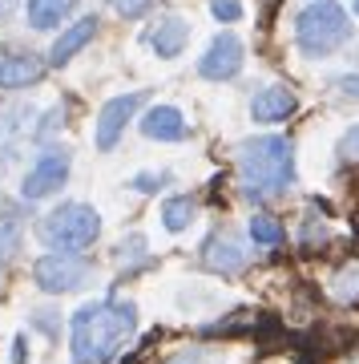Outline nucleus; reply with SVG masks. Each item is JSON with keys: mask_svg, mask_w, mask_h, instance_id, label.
<instances>
[{"mask_svg": "<svg viewBox=\"0 0 359 364\" xmlns=\"http://www.w3.org/2000/svg\"><path fill=\"white\" fill-rule=\"evenodd\" d=\"M93 37H97V16H85V21H77V25H69L61 37L53 41L49 61H53V65H69V61H73V57H77Z\"/></svg>", "mask_w": 359, "mask_h": 364, "instance_id": "14", "label": "nucleus"}, {"mask_svg": "<svg viewBox=\"0 0 359 364\" xmlns=\"http://www.w3.org/2000/svg\"><path fill=\"white\" fill-rule=\"evenodd\" d=\"M37 235L53 251H81L101 235V215L85 203H65L37 223Z\"/></svg>", "mask_w": 359, "mask_h": 364, "instance_id": "4", "label": "nucleus"}, {"mask_svg": "<svg viewBox=\"0 0 359 364\" xmlns=\"http://www.w3.org/2000/svg\"><path fill=\"white\" fill-rule=\"evenodd\" d=\"M9 9H13V0H0V21L9 16Z\"/></svg>", "mask_w": 359, "mask_h": 364, "instance_id": "28", "label": "nucleus"}, {"mask_svg": "<svg viewBox=\"0 0 359 364\" xmlns=\"http://www.w3.org/2000/svg\"><path fill=\"white\" fill-rule=\"evenodd\" d=\"M138 332V308L121 299H97L73 316V364H109Z\"/></svg>", "mask_w": 359, "mask_h": 364, "instance_id": "1", "label": "nucleus"}, {"mask_svg": "<svg viewBox=\"0 0 359 364\" xmlns=\"http://www.w3.org/2000/svg\"><path fill=\"white\" fill-rule=\"evenodd\" d=\"M351 9H355V16H359V0H351Z\"/></svg>", "mask_w": 359, "mask_h": 364, "instance_id": "29", "label": "nucleus"}, {"mask_svg": "<svg viewBox=\"0 0 359 364\" xmlns=\"http://www.w3.org/2000/svg\"><path fill=\"white\" fill-rule=\"evenodd\" d=\"M77 9V0H25V13H28V25L33 28H57L65 16Z\"/></svg>", "mask_w": 359, "mask_h": 364, "instance_id": "16", "label": "nucleus"}, {"mask_svg": "<svg viewBox=\"0 0 359 364\" xmlns=\"http://www.w3.org/2000/svg\"><path fill=\"white\" fill-rule=\"evenodd\" d=\"M339 154H343L347 162H359V126H351V130L339 138Z\"/></svg>", "mask_w": 359, "mask_h": 364, "instance_id": "24", "label": "nucleus"}, {"mask_svg": "<svg viewBox=\"0 0 359 364\" xmlns=\"http://www.w3.org/2000/svg\"><path fill=\"white\" fill-rule=\"evenodd\" d=\"M202 263L210 272H222V275H234L246 267V251L234 235H210L202 247Z\"/></svg>", "mask_w": 359, "mask_h": 364, "instance_id": "10", "label": "nucleus"}, {"mask_svg": "<svg viewBox=\"0 0 359 364\" xmlns=\"http://www.w3.org/2000/svg\"><path fill=\"white\" fill-rule=\"evenodd\" d=\"M45 73V61L37 53H9L4 65H0V90H21V85H33Z\"/></svg>", "mask_w": 359, "mask_h": 364, "instance_id": "15", "label": "nucleus"}, {"mask_svg": "<svg viewBox=\"0 0 359 364\" xmlns=\"http://www.w3.org/2000/svg\"><path fill=\"white\" fill-rule=\"evenodd\" d=\"M210 13L222 25H234V21H243V0H210Z\"/></svg>", "mask_w": 359, "mask_h": 364, "instance_id": "21", "label": "nucleus"}, {"mask_svg": "<svg viewBox=\"0 0 359 364\" xmlns=\"http://www.w3.org/2000/svg\"><path fill=\"white\" fill-rule=\"evenodd\" d=\"M243 61H246L243 41L234 37V33H219V37L210 41V49L202 53L198 73H202V77H210V81H231V77H238Z\"/></svg>", "mask_w": 359, "mask_h": 364, "instance_id": "6", "label": "nucleus"}, {"mask_svg": "<svg viewBox=\"0 0 359 364\" xmlns=\"http://www.w3.org/2000/svg\"><path fill=\"white\" fill-rule=\"evenodd\" d=\"M323 239H327V227H323V219L307 215V223H303V247H315V243H323Z\"/></svg>", "mask_w": 359, "mask_h": 364, "instance_id": "23", "label": "nucleus"}, {"mask_svg": "<svg viewBox=\"0 0 359 364\" xmlns=\"http://www.w3.org/2000/svg\"><path fill=\"white\" fill-rule=\"evenodd\" d=\"M335 90L347 93V97H359V73H347V77H335Z\"/></svg>", "mask_w": 359, "mask_h": 364, "instance_id": "27", "label": "nucleus"}, {"mask_svg": "<svg viewBox=\"0 0 359 364\" xmlns=\"http://www.w3.org/2000/svg\"><path fill=\"white\" fill-rule=\"evenodd\" d=\"M331 296L343 299V304H351V299H359V263H351V267H343V272L331 279Z\"/></svg>", "mask_w": 359, "mask_h": 364, "instance_id": "19", "label": "nucleus"}, {"mask_svg": "<svg viewBox=\"0 0 359 364\" xmlns=\"http://www.w3.org/2000/svg\"><path fill=\"white\" fill-rule=\"evenodd\" d=\"M150 4H154V0H114V9L126 16V21H138V16H145V13H150Z\"/></svg>", "mask_w": 359, "mask_h": 364, "instance_id": "22", "label": "nucleus"}, {"mask_svg": "<svg viewBox=\"0 0 359 364\" xmlns=\"http://www.w3.org/2000/svg\"><path fill=\"white\" fill-rule=\"evenodd\" d=\"M347 41H351V16L335 0H311L307 9L295 16V45L311 61L331 57L335 49H343Z\"/></svg>", "mask_w": 359, "mask_h": 364, "instance_id": "3", "label": "nucleus"}, {"mask_svg": "<svg viewBox=\"0 0 359 364\" xmlns=\"http://www.w3.org/2000/svg\"><path fill=\"white\" fill-rule=\"evenodd\" d=\"M93 275V263L81 259V255H69V251H57V255H45V259H37V267H33V279H37L40 291H77V287L89 284Z\"/></svg>", "mask_w": 359, "mask_h": 364, "instance_id": "5", "label": "nucleus"}, {"mask_svg": "<svg viewBox=\"0 0 359 364\" xmlns=\"http://www.w3.org/2000/svg\"><path fill=\"white\" fill-rule=\"evenodd\" d=\"M295 114V93L287 90V85H267V90H258V97L250 102V117L270 126V122H287V117Z\"/></svg>", "mask_w": 359, "mask_h": 364, "instance_id": "13", "label": "nucleus"}, {"mask_svg": "<svg viewBox=\"0 0 359 364\" xmlns=\"http://www.w3.org/2000/svg\"><path fill=\"white\" fill-rule=\"evenodd\" d=\"M238 182L250 198H275L295 182V146L282 134H263L238 146Z\"/></svg>", "mask_w": 359, "mask_h": 364, "instance_id": "2", "label": "nucleus"}, {"mask_svg": "<svg viewBox=\"0 0 359 364\" xmlns=\"http://www.w3.org/2000/svg\"><path fill=\"white\" fill-rule=\"evenodd\" d=\"M145 102V93H121V97H109L101 105V114H97V130H93V142L97 150H114L121 130H126V122L138 114V105Z\"/></svg>", "mask_w": 359, "mask_h": 364, "instance_id": "7", "label": "nucleus"}, {"mask_svg": "<svg viewBox=\"0 0 359 364\" xmlns=\"http://www.w3.org/2000/svg\"><path fill=\"white\" fill-rule=\"evenodd\" d=\"M141 134L154 138V142H182L186 138V117H182L178 105H154L141 117Z\"/></svg>", "mask_w": 359, "mask_h": 364, "instance_id": "12", "label": "nucleus"}, {"mask_svg": "<svg viewBox=\"0 0 359 364\" xmlns=\"http://www.w3.org/2000/svg\"><path fill=\"white\" fill-rule=\"evenodd\" d=\"M61 122H65V109L57 105V109H49V114H45V122L37 126V138H49V134L57 130V126H61Z\"/></svg>", "mask_w": 359, "mask_h": 364, "instance_id": "25", "label": "nucleus"}, {"mask_svg": "<svg viewBox=\"0 0 359 364\" xmlns=\"http://www.w3.org/2000/svg\"><path fill=\"white\" fill-rule=\"evenodd\" d=\"M250 239H255V243H282V227L275 219H270V215H255V219H250Z\"/></svg>", "mask_w": 359, "mask_h": 364, "instance_id": "20", "label": "nucleus"}, {"mask_svg": "<svg viewBox=\"0 0 359 364\" xmlns=\"http://www.w3.org/2000/svg\"><path fill=\"white\" fill-rule=\"evenodd\" d=\"M65 178H69V154H65V150H49V154L37 158V166L28 170L21 195H25L28 203H40V198H49Z\"/></svg>", "mask_w": 359, "mask_h": 364, "instance_id": "8", "label": "nucleus"}, {"mask_svg": "<svg viewBox=\"0 0 359 364\" xmlns=\"http://www.w3.org/2000/svg\"><path fill=\"white\" fill-rule=\"evenodd\" d=\"M162 223H166V231H186L194 223V203L190 198H166V207H162Z\"/></svg>", "mask_w": 359, "mask_h": 364, "instance_id": "18", "label": "nucleus"}, {"mask_svg": "<svg viewBox=\"0 0 359 364\" xmlns=\"http://www.w3.org/2000/svg\"><path fill=\"white\" fill-rule=\"evenodd\" d=\"M190 45V21H182V16H162L150 33V49L162 57V61H174L182 57V49Z\"/></svg>", "mask_w": 359, "mask_h": 364, "instance_id": "11", "label": "nucleus"}, {"mask_svg": "<svg viewBox=\"0 0 359 364\" xmlns=\"http://www.w3.org/2000/svg\"><path fill=\"white\" fill-rule=\"evenodd\" d=\"M28 117H33V105L13 102L0 109V166L9 170L21 158V142L28 134Z\"/></svg>", "mask_w": 359, "mask_h": 364, "instance_id": "9", "label": "nucleus"}, {"mask_svg": "<svg viewBox=\"0 0 359 364\" xmlns=\"http://www.w3.org/2000/svg\"><path fill=\"white\" fill-rule=\"evenodd\" d=\"M162 182H166V174H138V178L129 182V186H133V191H145V195H150V191H158Z\"/></svg>", "mask_w": 359, "mask_h": 364, "instance_id": "26", "label": "nucleus"}, {"mask_svg": "<svg viewBox=\"0 0 359 364\" xmlns=\"http://www.w3.org/2000/svg\"><path fill=\"white\" fill-rule=\"evenodd\" d=\"M21 239H25V223H21L16 207H0V267H9L16 259Z\"/></svg>", "mask_w": 359, "mask_h": 364, "instance_id": "17", "label": "nucleus"}]
</instances>
